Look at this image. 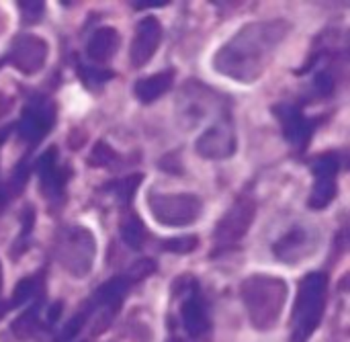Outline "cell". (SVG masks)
Listing matches in <instances>:
<instances>
[{
  "label": "cell",
  "instance_id": "6da1fadb",
  "mask_svg": "<svg viewBox=\"0 0 350 342\" xmlns=\"http://www.w3.org/2000/svg\"><path fill=\"white\" fill-rule=\"evenodd\" d=\"M289 33V23L281 18L244 25L230 37L213 57V68L238 82H256L271 66L279 45Z\"/></svg>",
  "mask_w": 350,
  "mask_h": 342
},
{
  "label": "cell",
  "instance_id": "7a4b0ae2",
  "mask_svg": "<svg viewBox=\"0 0 350 342\" xmlns=\"http://www.w3.org/2000/svg\"><path fill=\"white\" fill-rule=\"evenodd\" d=\"M242 302L254 328L271 330L287 304V283L277 277L252 275L242 283Z\"/></svg>",
  "mask_w": 350,
  "mask_h": 342
},
{
  "label": "cell",
  "instance_id": "3957f363",
  "mask_svg": "<svg viewBox=\"0 0 350 342\" xmlns=\"http://www.w3.org/2000/svg\"><path fill=\"white\" fill-rule=\"evenodd\" d=\"M326 291H328V279L324 273H310L301 281L293 308L291 342H308V339L316 332L324 316Z\"/></svg>",
  "mask_w": 350,
  "mask_h": 342
},
{
  "label": "cell",
  "instance_id": "277c9868",
  "mask_svg": "<svg viewBox=\"0 0 350 342\" xmlns=\"http://www.w3.org/2000/svg\"><path fill=\"white\" fill-rule=\"evenodd\" d=\"M96 256V240L82 226H68L57 234L55 259L72 277H86Z\"/></svg>",
  "mask_w": 350,
  "mask_h": 342
},
{
  "label": "cell",
  "instance_id": "5b68a950",
  "mask_svg": "<svg viewBox=\"0 0 350 342\" xmlns=\"http://www.w3.org/2000/svg\"><path fill=\"white\" fill-rule=\"evenodd\" d=\"M148 207L152 211V218L168 228H183L191 226L193 222L199 220L203 211V203L197 195H162V193H152L148 197Z\"/></svg>",
  "mask_w": 350,
  "mask_h": 342
},
{
  "label": "cell",
  "instance_id": "8992f818",
  "mask_svg": "<svg viewBox=\"0 0 350 342\" xmlns=\"http://www.w3.org/2000/svg\"><path fill=\"white\" fill-rule=\"evenodd\" d=\"M254 213H256V207L250 199H238L215 226V232H213L215 248L224 250V248L238 244L246 236L248 228L252 226Z\"/></svg>",
  "mask_w": 350,
  "mask_h": 342
},
{
  "label": "cell",
  "instance_id": "52a82bcc",
  "mask_svg": "<svg viewBox=\"0 0 350 342\" xmlns=\"http://www.w3.org/2000/svg\"><path fill=\"white\" fill-rule=\"evenodd\" d=\"M215 105V94L199 84H189L180 90L178 105H176V115L178 121L185 129L197 127L203 119L209 117L211 109Z\"/></svg>",
  "mask_w": 350,
  "mask_h": 342
},
{
  "label": "cell",
  "instance_id": "ba28073f",
  "mask_svg": "<svg viewBox=\"0 0 350 342\" xmlns=\"http://www.w3.org/2000/svg\"><path fill=\"white\" fill-rule=\"evenodd\" d=\"M195 150L201 158L207 160H224L236 152V131L230 117L219 119L211 127H207L195 144Z\"/></svg>",
  "mask_w": 350,
  "mask_h": 342
},
{
  "label": "cell",
  "instance_id": "9c48e42d",
  "mask_svg": "<svg viewBox=\"0 0 350 342\" xmlns=\"http://www.w3.org/2000/svg\"><path fill=\"white\" fill-rule=\"evenodd\" d=\"M47 60V43L45 39L31 35V33H21L12 39L10 51H8V62L23 74H35L45 66Z\"/></svg>",
  "mask_w": 350,
  "mask_h": 342
},
{
  "label": "cell",
  "instance_id": "30bf717a",
  "mask_svg": "<svg viewBox=\"0 0 350 342\" xmlns=\"http://www.w3.org/2000/svg\"><path fill=\"white\" fill-rule=\"evenodd\" d=\"M314 187L310 195V207L324 209L336 195V172H338V158L334 154L320 156L314 166Z\"/></svg>",
  "mask_w": 350,
  "mask_h": 342
},
{
  "label": "cell",
  "instance_id": "8fae6325",
  "mask_svg": "<svg viewBox=\"0 0 350 342\" xmlns=\"http://www.w3.org/2000/svg\"><path fill=\"white\" fill-rule=\"evenodd\" d=\"M162 41V25L156 16H144L137 27H135V35H133V41H131V49H129V57H131V64L135 68L139 66H146L158 45Z\"/></svg>",
  "mask_w": 350,
  "mask_h": 342
},
{
  "label": "cell",
  "instance_id": "7c38bea8",
  "mask_svg": "<svg viewBox=\"0 0 350 342\" xmlns=\"http://www.w3.org/2000/svg\"><path fill=\"white\" fill-rule=\"evenodd\" d=\"M53 119H55V113L47 103H35L23 113L18 121V135L29 144H37L51 129Z\"/></svg>",
  "mask_w": 350,
  "mask_h": 342
},
{
  "label": "cell",
  "instance_id": "4fadbf2b",
  "mask_svg": "<svg viewBox=\"0 0 350 342\" xmlns=\"http://www.w3.org/2000/svg\"><path fill=\"white\" fill-rule=\"evenodd\" d=\"M275 115L281 121L285 137L291 144H295L297 148H306V144H308V140H310V135L314 131V123L310 119H306V115L295 105H289V103L277 105Z\"/></svg>",
  "mask_w": 350,
  "mask_h": 342
},
{
  "label": "cell",
  "instance_id": "5bb4252c",
  "mask_svg": "<svg viewBox=\"0 0 350 342\" xmlns=\"http://www.w3.org/2000/svg\"><path fill=\"white\" fill-rule=\"evenodd\" d=\"M37 174L41 179V187L43 193L49 199H55L62 195L64 191V174L57 168V150L49 148L47 152H43L37 160Z\"/></svg>",
  "mask_w": 350,
  "mask_h": 342
},
{
  "label": "cell",
  "instance_id": "9a60e30c",
  "mask_svg": "<svg viewBox=\"0 0 350 342\" xmlns=\"http://www.w3.org/2000/svg\"><path fill=\"white\" fill-rule=\"evenodd\" d=\"M275 254L283 261V263H297L301 261L310 250H312V240L308 230L304 228H293L291 232H287L277 244H275Z\"/></svg>",
  "mask_w": 350,
  "mask_h": 342
},
{
  "label": "cell",
  "instance_id": "2e32d148",
  "mask_svg": "<svg viewBox=\"0 0 350 342\" xmlns=\"http://www.w3.org/2000/svg\"><path fill=\"white\" fill-rule=\"evenodd\" d=\"M119 43H121V39H119L117 29H113V27H100L88 39V43H86V55L92 62L107 64L117 53Z\"/></svg>",
  "mask_w": 350,
  "mask_h": 342
},
{
  "label": "cell",
  "instance_id": "e0dca14e",
  "mask_svg": "<svg viewBox=\"0 0 350 342\" xmlns=\"http://www.w3.org/2000/svg\"><path fill=\"white\" fill-rule=\"evenodd\" d=\"M172 78H174L172 72H160V74L142 78V80L135 82L133 92H135V96H137L142 103H154V101H158L162 94H166V92L170 90Z\"/></svg>",
  "mask_w": 350,
  "mask_h": 342
},
{
  "label": "cell",
  "instance_id": "ac0fdd59",
  "mask_svg": "<svg viewBox=\"0 0 350 342\" xmlns=\"http://www.w3.org/2000/svg\"><path fill=\"white\" fill-rule=\"evenodd\" d=\"M183 326L187 330L189 337H201L207 328V318H205V310L201 306L199 300H189L183 304Z\"/></svg>",
  "mask_w": 350,
  "mask_h": 342
},
{
  "label": "cell",
  "instance_id": "d6986e66",
  "mask_svg": "<svg viewBox=\"0 0 350 342\" xmlns=\"http://www.w3.org/2000/svg\"><path fill=\"white\" fill-rule=\"evenodd\" d=\"M121 238L129 248H142L144 246V242L148 238V232H146L144 224L139 222V218L131 215L121 224Z\"/></svg>",
  "mask_w": 350,
  "mask_h": 342
},
{
  "label": "cell",
  "instance_id": "ffe728a7",
  "mask_svg": "<svg viewBox=\"0 0 350 342\" xmlns=\"http://www.w3.org/2000/svg\"><path fill=\"white\" fill-rule=\"evenodd\" d=\"M39 330V322H37V306L27 310L21 318H16L12 322V332L21 339L27 341L31 337H35V332Z\"/></svg>",
  "mask_w": 350,
  "mask_h": 342
},
{
  "label": "cell",
  "instance_id": "44dd1931",
  "mask_svg": "<svg viewBox=\"0 0 350 342\" xmlns=\"http://www.w3.org/2000/svg\"><path fill=\"white\" fill-rule=\"evenodd\" d=\"M139 183H142V176L137 174H133V176H127V179H121V181H117L115 185H111V189H113V193H115V197L121 201V203H129L131 199H133V193H135V189L139 187Z\"/></svg>",
  "mask_w": 350,
  "mask_h": 342
},
{
  "label": "cell",
  "instance_id": "7402d4cb",
  "mask_svg": "<svg viewBox=\"0 0 350 342\" xmlns=\"http://www.w3.org/2000/svg\"><path fill=\"white\" fill-rule=\"evenodd\" d=\"M113 162H117L115 150H113L109 144L98 142V144L94 146L92 154H90V164H92V166H98V168H111Z\"/></svg>",
  "mask_w": 350,
  "mask_h": 342
},
{
  "label": "cell",
  "instance_id": "603a6c76",
  "mask_svg": "<svg viewBox=\"0 0 350 342\" xmlns=\"http://www.w3.org/2000/svg\"><path fill=\"white\" fill-rule=\"evenodd\" d=\"M199 238L197 236H180V238H170L162 244L164 250L174 252V254H189L197 248Z\"/></svg>",
  "mask_w": 350,
  "mask_h": 342
},
{
  "label": "cell",
  "instance_id": "cb8c5ba5",
  "mask_svg": "<svg viewBox=\"0 0 350 342\" xmlns=\"http://www.w3.org/2000/svg\"><path fill=\"white\" fill-rule=\"evenodd\" d=\"M86 310L84 312H80V314H76L64 328H62V332H59V337H57V342H70L72 339H76V334L84 328V324H86Z\"/></svg>",
  "mask_w": 350,
  "mask_h": 342
},
{
  "label": "cell",
  "instance_id": "d4e9b609",
  "mask_svg": "<svg viewBox=\"0 0 350 342\" xmlns=\"http://www.w3.org/2000/svg\"><path fill=\"white\" fill-rule=\"evenodd\" d=\"M35 293H37L35 281H33V279H23V281L14 287V293H12V302H10V306H23V304H27Z\"/></svg>",
  "mask_w": 350,
  "mask_h": 342
},
{
  "label": "cell",
  "instance_id": "484cf974",
  "mask_svg": "<svg viewBox=\"0 0 350 342\" xmlns=\"http://www.w3.org/2000/svg\"><path fill=\"white\" fill-rule=\"evenodd\" d=\"M18 10H21V18L29 25L41 21L43 12H45V4L43 2H18Z\"/></svg>",
  "mask_w": 350,
  "mask_h": 342
},
{
  "label": "cell",
  "instance_id": "4316f807",
  "mask_svg": "<svg viewBox=\"0 0 350 342\" xmlns=\"http://www.w3.org/2000/svg\"><path fill=\"white\" fill-rule=\"evenodd\" d=\"M80 74H82V78H84V82L86 84H90V86H96V84H103V82H107L113 74L111 72H105V70H96V68H92V66H88V68H80Z\"/></svg>",
  "mask_w": 350,
  "mask_h": 342
},
{
  "label": "cell",
  "instance_id": "83f0119b",
  "mask_svg": "<svg viewBox=\"0 0 350 342\" xmlns=\"http://www.w3.org/2000/svg\"><path fill=\"white\" fill-rule=\"evenodd\" d=\"M314 86H316V90L320 94H330L332 88H334V80H332V76L328 72H320L316 76V80H314Z\"/></svg>",
  "mask_w": 350,
  "mask_h": 342
},
{
  "label": "cell",
  "instance_id": "f1b7e54d",
  "mask_svg": "<svg viewBox=\"0 0 350 342\" xmlns=\"http://www.w3.org/2000/svg\"><path fill=\"white\" fill-rule=\"evenodd\" d=\"M154 269H156V265H154L150 259H142V261H137V263L131 267L129 275H131V277H137V279H142V277H148V275H150Z\"/></svg>",
  "mask_w": 350,
  "mask_h": 342
},
{
  "label": "cell",
  "instance_id": "f546056e",
  "mask_svg": "<svg viewBox=\"0 0 350 342\" xmlns=\"http://www.w3.org/2000/svg\"><path fill=\"white\" fill-rule=\"evenodd\" d=\"M6 310H8V306H6V304H0V316H2V314H4Z\"/></svg>",
  "mask_w": 350,
  "mask_h": 342
},
{
  "label": "cell",
  "instance_id": "4dcf8cb0",
  "mask_svg": "<svg viewBox=\"0 0 350 342\" xmlns=\"http://www.w3.org/2000/svg\"><path fill=\"white\" fill-rule=\"evenodd\" d=\"M4 135H8V129H2V131H0V142L4 140Z\"/></svg>",
  "mask_w": 350,
  "mask_h": 342
},
{
  "label": "cell",
  "instance_id": "1f68e13d",
  "mask_svg": "<svg viewBox=\"0 0 350 342\" xmlns=\"http://www.w3.org/2000/svg\"><path fill=\"white\" fill-rule=\"evenodd\" d=\"M0 287H2V269H0Z\"/></svg>",
  "mask_w": 350,
  "mask_h": 342
}]
</instances>
